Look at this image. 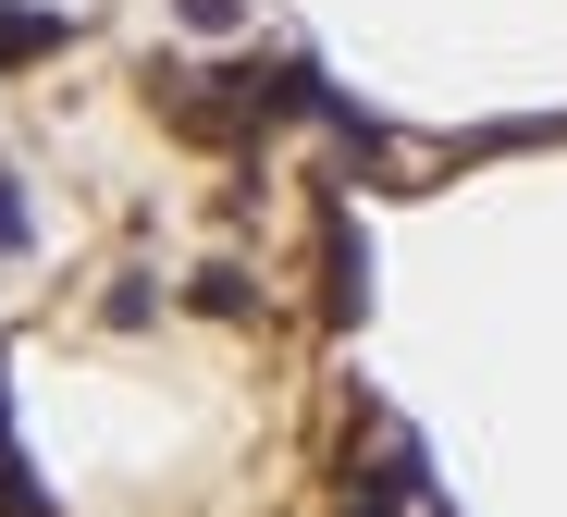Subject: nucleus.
<instances>
[{
  "label": "nucleus",
  "instance_id": "39448f33",
  "mask_svg": "<svg viewBox=\"0 0 567 517\" xmlns=\"http://www.w3.org/2000/svg\"><path fill=\"white\" fill-rule=\"evenodd\" d=\"M25 235H38V223H25V185H13V173H0V259H13Z\"/></svg>",
  "mask_w": 567,
  "mask_h": 517
},
{
  "label": "nucleus",
  "instance_id": "f257e3e1",
  "mask_svg": "<svg viewBox=\"0 0 567 517\" xmlns=\"http://www.w3.org/2000/svg\"><path fill=\"white\" fill-rule=\"evenodd\" d=\"M321 283H333V296H321L333 321H358V308H370V247H358V223H346V210L321 223Z\"/></svg>",
  "mask_w": 567,
  "mask_h": 517
},
{
  "label": "nucleus",
  "instance_id": "f03ea898",
  "mask_svg": "<svg viewBox=\"0 0 567 517\" xmlns=\"http://www.w3.org/2000/svg\"><path fill=\"white\" fill-rule=\"evenodd\" d=\"M62 38H74V13H13V0H0V62H38Z\"/></svg>",
  "mask_w": 567,
  "mask_h": 517
},
{
  "label": "nucleus",
  "instance_id": "7ed1b4c3",
  "mask_svg": "<svg viewBox=\"0 0 567 517\" xmlns=\"http://www.w3.org/2000/svg\"><path fill=\"white\" fill-rule=\"evenodd\" d=\"M198 308H210V321H247V308H259V283L223 259V271H198Z\"/></svg>",
  "mask_w": 567,
  "mask_h": 517
},
{
  "label": "nucleus",
  "instance_id": "20e7f679",
  "mask_svg": "<svg viewBox=\"0 0 567 517\" xmlns=\"http://www.w3.org/2000/svg\"><path fill=\"white\" fill-rule=\"evenodd\" d=\"M173 25H185V38H235L247 0H173Z\"/></svg>",
  "mask_w": 567,
  "mask_h": 517
}]
</instances>
